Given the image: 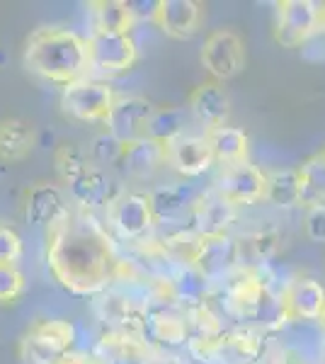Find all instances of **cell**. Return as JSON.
<instances>
[{"mask_svg": "<svg viewBox=\"0 0 325 364\" xmlns=\"http://www.w3.org/2000/svg\"><path fill=\"white\" fill-rule=\"evenodd\" d=\"M211 289H214V284H211L194 265L177 267L173 277L168 279V291H170L173 304H182L185 309L206 304L209 301Z\"/></svg>", "mask_w": 325, "mask_h": 364, "instance_id": "cell-25", "label": "cell"}, {"mask_svg": "<svg viewBox=\"0 0 325 364\" xmlns=\"http://www.w3.org/2000/svg\"><path fill=\"white\" fill-rule=\"evenodd\" d=\"M25 66L39 78L66 87L90 73L87 39L63 27H41L25 44Z\"/></svg>", "mask_w": 325, "mask_h": 364, "instance_id": "cell-2", "label": "cell"}, {"mask_svg": "<svg viewBox=\"0 0 325 364\" xmlns=\"http://www.w3.org/2000/svg\"><path fill=\"white\" fill-rule=\"evenodd\" d=\"M267 336L257 328H230L218 338L214 364H260L267 355Z\"/></svg>", "mask_w": 325, "mask_h": 364, "instance_id": "cell-14", "label": "cell"}, {"mask_svg": "<svg viewBox=\"0 0 325 364\" xmlns=\"http://www.w3.org/2000/svg\"><path fill=\"white\" fill-rule=\"evenodd\" d=\"M265 202L277 209H297L301 207V190H299V170L284 168L267 173V192Z\"/></svg>", "mask_w": 325, "mask_h": 364, "instance_id": "cell-31", "label": "cell"}, {"mask_svg": "<svg viewBox=\"0 0 325 364\" xmlns=\"http://www.w3.org/2000/svg\"><path fill=\"white\" fill-rule=\"evenodd\" d=\"M187 109L199 124H204V129H216V127H226L228 117H230V97L223 90L221 83H202L190 92L187 100Z\"/></svg>", "mask_w": 325, "mask_h": 364, "instance_id": "cell-19", "label": "cell"}, {"mask_svg": "<svg viewBox=\"0 0 325 364\" xmlns=\"http://www.w3.org/2000/svg\"><path fill=\"white\" fill-rule=\"evenodd\" d=\"M194 267H197L211 284H223L230 274L240 269L238 238L230 236V233L202 238L199 240L197 257H194Z\"/></svg>", "mask_w": 325, "mask_h": 364, "instance_id": "cell-12", "label": "cell"}, {"mask_svg": "<svg viewBox=\"0 0 325 364\" xmlns=\"http://www.w3.org/2000/svg\"><path fill=\"white\" fill-rule=\"evenodd\" d=\"M87 13L92 17V32L132 34V27L136 25L129 0H95L87 5Z\"/></svg>", "mask_w": 325, "mask_h": 364, "instance_id": "cell-28", "label": "cell"}, {"mask_svg": "<svg viewBox=\"0 0 325 364\" xmlns=\"http://www.w3.org/2000/svg\"><path fill=\"white\" fill-rule=\"evenodd\" d=\"M323 360H325V352H323Z\"/></svg>", "mask_w": 325, "mask_h": 364, "instance_id": "cell-43", "label": "cell"}, {"mask_svg": "<svg viewBox=\"0 0 325 364\" xmlns=\"http://www.w3.org/2000/svg\"><path fill=\"white\" fill-rule=\"evenodd\" d=\"M292 321V316H289V309L284 304V296H282V289H277V287H267V294H265L262 304H260L255 318H252L250 326L257 328V331H262L265 336L267 333H279L282 328L287 326V323Z\"/></svg>", "mask_w": 325, "mask_h": 364, "instance_id": "cell-32", "label": "cell"}, {"mask_svg": "<svg viewBox=\"0 0 325 364\" xmlns=\"http://www.w3.org/2000/svg\"><path fill=\"white\" fill-rule=\"evenodd\" d=\"M25 291V274L17 265H0V304H10Z\"/></svg>", "mask_w": 325, "mask_h": 364, "instance_id": "cell-36", "label": "cell"}, {"mask_svg": "<svg viewBox=\"0 0 325 364\" xmlns=\"http://www.w3.org/2000/svg\"><path fill=\"white\" fill-rule=\"evenodd\" d=\"M202 5L194 0H161L156 25L170 39H190L202 27Z\"/></svg>", "mask_w": 325, "mask_h": 364, "instance_id": "cell-20", "label": "cell"}, {"mask_svg": "<svg viewBox=\"0 0 325 364\" xmlns=\"http://www.w3.org/2000/svg\"><path fill=\"white\" fill-rule=\"evenodd\" d=\"M87 54H90V70L114 75L134 66L139 58V46L132 34L92 32L87 37Z\"/></svg>", "mask_w": 325, "mask_h": 364, "instance_id": "cell-10", "label": "cell"}, {"mask_svg": "<svg viewBox=\"0 0 325 364\" xmlns=\"http://www.w3.org/2000/svg\"><path fill=\"white\" fill-rule=\"evenodd\" d=\"M233 221H235V207L211 190V192H204L202 199L197 202V207H194L190 228L202 238L223 236V233H230Z\"/></svg>", "mask_w": 325, "mask_h": 364, "instance_id": "cell-22", "label": "cell"}, {"mask_svg": "<svg viewBox=\"0 0 325 364\" xmlns=\"http://www.w3.org/2000/svg\"><path fill=\"white\" fill-rule=\"evenodd\" d=\"M75 328L63 318H37L22 338V357L27 364H56L73 352Z\"/></svg>", "mask_w": 325, "mask_h": 364, "instance_id": "cell-3", "label": "cell"}, {"mask_svg": "<svg viewBox=\"0 0 325 364\" xmlns=\"http://www.w3.org/2000/svg\"><path fill=\"white\" fill-rule=\"evenodd\" d=\"M211 144L214 158L221 166H235V163H247L250 156V136L240 127H216L204 132Z\"/></svg>", "mask_w": 325, "mask_h": 364, "instance_id": "cell-27", "label": "cell"}, {"mask_svg": "<svg viewBox=\"0 0 325 364\" xmlns=\"http://www.w3.org/2000/svg\"><path fill=\"white\" fill-rule=\"evenodd\" d=\"M267 287L270 284L262 269L240 267L238 272H233L221 284L223 311H226L230 318L250 326L265 294H267Z\"/></svg>", "mask_w": 325, "mask_h": 364, "instance_id": "cell-5", "label": "cell"}, {"mask_svg": "<svg viewBox=\"0 0 325 364\" xmlns=\"http://www.w3.org/2000/svg\"><path fill=\"white\" fill-rule=\"evenodd\" d=\"M199 61L218 80H230L245 68V42L233 29H214L199 51Z\"/></svg>", "mask_w": 325, "mask_h": 364, "instance_id": "cell-9", "label": "cell"}, {"mask_svg": "<svg viewBox=\"0 0 325 364\" xmlns=\"http://www.w3.org/2000/svg\"><path fill=\"white\" fill-rule=\"evenodd\" d=\"M299 170V190H301V207H325V156H311L301 163Z\"/></svg>", "mask_w": 325, "mask_h": 364, "instance_id": "cell-30", "label": "cell"}, {"mask_svg": "<svg viewBox=\"0 0 325 364\" xmlns=\"http://www.w3.org/2000/svg\"><path fill=\"white\" fill-rule=\"evenodd\" d=\"M304 231L313 243H325V207L306 209Z\"/></svg>", "mask_w": 325, "mask_h": 364, "instance_id": "cell-38", "label": "cell"}, {"mask_svg": "<svg viewBox=\"0 0 325 364\" xmlns=\"http://www.w3.org/2000/svg\"><path fill=\"white\" fill-rule=\"evenodd\" d=\"M214 192L223 197L228 204L238 207H252L257 202H265L267 192V173H262L257 166L247 163H235V166H223L216 178Z\"/></svg>", "mask_w": 325, "mask_h": 364, "instance_id": "cell-8", "label": "cell"}, {"mask_svg": "<svg viewBox=\"0 0 325 364\" xmlns=\"http://www.w3.org/2000/svg\"><path fill=\"white\" fill-rule=\"evenodd\" d=\"M275 8V39L284 49H297L321 32V3L282 0Z\"/></svg>", "mask_w": 325, "mask_h": 364, "instance_id": "cell-6", "label": "cell"}, {"mask_svg": "<svg viewBox=\"0 0 325 364\" xmlns=\"http://www.w3.org/2000/svg\"><path fill=\"white\" fill-rule=\"evenodd\" d=\"M70 199L78 204L80 209L90 211V209H110L112 202L124 192V187L119 185V180L112 173H107L105 168H97L92 163V168L87 173H82L78 180H73L68 185Z\"/></svg>", "mask_w": 325, "mask_h": 364, "instance_id": "cell-15", "label": "cell"}, {"mask_svg": "<svg viewBox=\"0 0 325 364\" xmlns=\"http://www.w3.org/2000/svg\"><path fill=\"white\" fill-rule=\"evenodd\" d=\"M156 105L141 95H119L105 122L107 134H112L124 146L149 136L151 117L156 114Z\"/></svg>", "mask_w": 325, "mask_h": 364, "instance_id": "cell-11", "label": "cell"}, {"mask_svg": "<svg viewBox=\"0 0 325 364\" xmlns=\"http://www.w3.org/2000/svg\"><path fill=\"white\" fill-rule=\"evenodd\" d=\"M323 156H325V151H323Z\"/></svg>", "mask_w": 325, "mask_h": 364, "instance_id": "cell-44", "label": "cell"}, {"mask_svg": "<svg viewBox=\"0 0 325 364\" xmlns=\"http://www.w3.org/2000/svg\"><path fill=\"white\" fill-rule=\"evenodd\" d=\"M202 195L204 192H199L197 187L187 185V182L161 185L149 192L156 221H168V224H175V221H182V219H192L194 207H197Z\"/></svg>", "mask_w": 325, "mask_h": 364, "instance_id": "cell-17", "label": "cell"}, {"mask_svg": "<svg viewBox=\"0 0 325 364\" xmlns=\"http://www.w3.org/2000/svg\"><path fill=\"white\" fill-rule=\"evenodd\" d=\"M158 3H161V0H129V10H132L136 22H141V20L156 22Z\"/></svg>", "mask_w": 325, "mask_h": 364, "instance_id": "cell-39", "label": "cell"}, {"mask_svg": "<svg viewBox=\"0 0 325 364\" xmlns=\"http://www.w3.org/2000/svg\"><path fill=\"white\" fill-rule=\"evenodd\" d=\"M22 257V238L15 228L0 224V265H15Z\"/></svg>", "mask_w": 325, "mask_h": 364, "instance_id": "cell-37", "label": "cell"}, {"mask_svg": "<svg viewBox=\"0 0 325 364\" xmlns=\"http://www.w3.org/2000/svg\"><path fill=\"white\" fill-rule=\"evenodd\" d=\"M46 265L70 294L95 296L114 284L119 257L107 228L85 209L66 211L46 228Z\"/></svg>", "mask_w": 325, "mask_h": 364, "instance_id": "cell-1", "label": "cell"}, {"mask_svg": "<svg viewBox=\"0 0 325 364\" xmlns=\"http://www.w3.org/2000/svg\"><path fill=\"white\" fill-rule=\"evenodd\" d=\"M321 328H323V336H325V316L321 318Z\"/></svg>", "mask_w": 325, "mask_h": 364, "instance_id": "cell-42", "label": "cell"}, {"mask_svg": "<svg viewBox=\"0 0 325 364\" xmlns=\"http://www.w3.org/2000/svg\"><path fill=\"white\" fill-rule=\"evenodd\" d=\"M22 209H25L27 224L44 228H51L68 211L66 202H63V192L49 182H34L32 187H27Z\"/></svg>", "mask_w": 325, "mask_h": 364, "instance_id": "cell-21", "label": "cell"}, {"mask_svg": "<svg viewBox=\"0 0 325 364\" xmlns=\"http://www.w3.org/2000/svg\"><path fill=\"white\" fill-rule=\"evenodd\" d=\"M107 219L117 236L132 243H144L156 226V214H153L151 197L146 192L124 190L107 209Z\"/></svg>", "mask_w": 325, "mask_h": 364, "instance_id": "cell-7", "label": "cell"}, {"mask_svg": "<svg viewBox=\"0 0 325 364\" xmlns=\"http://www.w3.org/2000/svg\"><path fill=\"white\" fill-rule=\"evenodd\" d=\"M34 146V132L22 119H3L0 122V161L13 163L22 161Z\"/></svg>", "mask_w": 325, "mask_h": 364, "instance_id": "cell-29", "label": "cell"}, {"mask_svg": "<svg viewBox=\"0 0 325 364\" xmlns=\"http://www.w3.org/2000/svg\"><path fill=\"white\" fill-rule=\"evenodd\" d=\"M122 154H124V144L117 141L112 134H100V136L92 139L90 149H87V156H90V161L95 163L97 168L119 166Z\"/></svg>", "mask_w": 325, "mask_h": 364, "instance_id": "cell-35", "label": "cell"}, {"mask_svg": "<svg viewBox=\"0 0 325 364\" xmlns=\"http://www.w3.org/2000/svg\"><path fill=\"white\" fill-rule=\"evenodd\" d=\"M165 146V166H170L182 178H199L216 163L206 134H182Z\"/></svg>", "mask_w": 325, "mask_h": 364, "instance_id": "cell-13", "label": "cell"}, {"mask_svg": "<svg viewBox=\"0 0 325 364\" xmlns=\"http://www.w3.org/2000/svg\"><path fill=\"white\" fill-rule=\"evenodd\" d=\"M117 97L119 95L114 92V87L105 80L82 78L61 90V109L63 114L78 122H102L105 124Z\"/></svg>", "mask_w": 325, "mask_h": 364, "instance_id": "cell-4", "label": "cell"}, {"mask_svg": "<svg viewBox=\"0 0 325 364\" xmlns=\"http://www.w3.org/2000/svg\"><path fill=\"white\" fill-rule=\"evenodd\" d=\"M54 163H56L58 175H61V180L66 182V185L78 180L82 173H87V170L92 168V161H90V156H87V151H82L80 146H75V144L58 146Z\"/></svg>", "mask_w": 325, "mask_h": 364, "instance_id": "cell-34", "label": "cell"}, {"mask_svg": "<svg viewBox=\"0 0 325 364\" xmlns=\"http://www.w3.org/2000/svg\"><path fill=\"white\" fill-rule=\"evenodd\" d=\"M321 32H325V3H321Z\"/></svg>", "mask_w": 325, "mask_h": 364, "instance_id": "cell-41", "label": "cell"}, {"mask_svg": "<svg viewBox=\"0 0 325 364\" xmlns=\"http://www.w3.org/2000/svg\"><path fill=\"white\" fill-rule=\"evenodd\" d=\"M289 316L299 321L321 323L325 316V287L316 277H294L282 289Z\"/></svg>", "mask_w": 325, "mask_h": 364, "instance_id": "cell-18", "label": "cell"}, {"mask_svg": "<svg viewBox=\"0 0 325 364\" xmlns=\"http://www.w3.org/2000/svg\"><path fill=\"white\" fill-rule=\"evenodd\" d=\"M146 338L168 350L185 348L190 343V323L185 318V311H175L173 306H153L146 318Z\"/></svg>", "mask_w": 325, "mask_h": 364, "instance_id": "cell-23", "label": "cell"}, {"mask_svg": "<svg viewBox=\"0 0 325 364\" xmlns=\"http://www.w3.org/2000/svg\"><path fill=\"white\" fill-rule=\"evenodd\" d=\"M240 267L265 269L279 252V231L277 228H260L238 238Z\"/></svg>", "mask_w": 325, "mask_h": 364, "instance_id": "cell-26", "label": "cell"}, {"mask_svg": "<svg viewBox=\"0 0 325 364\" xmlns=\"http://www.w3.org/2000/svg\"><path fill=\"white\" fill-rule=\"evenodd\" d=\"M163 166H165V146L158 144V141L146 136L124 146L119 168L127 178L151 180Z\"/></svg>", "mask_w": 325, "mask_h": 364, "instance_id": "cell-24", "label": "cell"}, {"mask_svg": "<svg viewBox=\"0 0 325 364\" xmlns=\"http://www.w3.org/2000/svg\"><path fill=\"white\" fill-rule=\"evenodd\" d=\"M187 124H190L187 107H158L156 114L151 117L149 139L158 141V144H168V141L187 134Z\"/></svg>", "mask_w": 325, "mask_h": 364, "instance_id": "cell-33", "label": "cell"}, {"mask_svg": "<svg viewBox=\"0 0 325 364\" xmlns=\"http://www.w3.org/2000/svg\"><path fill=\"white\" fill-rule=\"evenodd\" d=\"M56 364H100L95 357L85 355V352H68L66 357H61Z\"/></svg>", "mask_w": 325, "mask_h": 364, "instance_id": "cell-40", "label": "cell"}, {"mask_svg": "<svg viewBox=\"0 0 325 364\" xmlns=\"http://www.w3.org/2000/svg\"><path fill=\"white\" fill-rule=\"evenodd\" d=\"M275 340L299 364H316L318 360H323L325 336H323L321 323L292 318L279 333H277Z\"/></svg>", "mask_w": 325, "mask_h": 364, "instance_id": "cell-16", "label": "cell"}]
</instances>
